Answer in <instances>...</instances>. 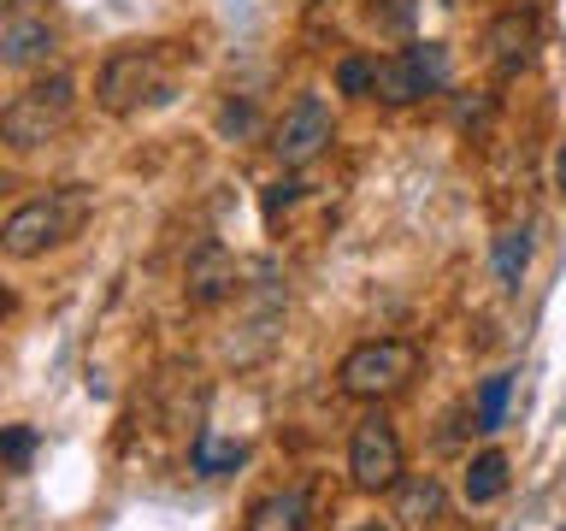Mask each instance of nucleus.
<instances>
[{
	"label": "nucleus",
	"instance_id": "nucleus-1",
	"mask_svg": "<svg viewBox=\"0 0 566 531\" xmlns=\"http://www.w3.org/2000/svg\"><path fill=\"white\" fill-rule=\"evenodd\" d=\"M88 219V195L83 189H53V195H35V201L12 207L7 225H0V248H7L12 260H35L48 254V248L71 242Z\"/></svg>",
	"mask_w": 566,
	"mask_h": 531
},
{
	"label": "nucleus",
	"instance_id": "nucleus-2",
	"mask_svg": "<svg viewBox=\"0 0 566 531\" xmlns=\"http://www.w3.org/2000/svg\"><path fill=\"white\" fill-rule=\"evenodd\" d=\"M413 372H419L413 343H401V336H371V343L343 354L336 384H343V396H354V402H389L413 384Z\"/></svg>",
	"mask_w": 566,
	"mask_h": 531
},
{
	"label": "nucleus",
	"instance_id": "nucleus-3",
	"mask_svg": "<svg viewBox=\"0 0 566 531\" xmlns=\"http://www.w3.org/2000/svg\"><path fill=\"white\" fill-rule=\"evenodd\" d=\"M71 106H77V83H71L65 71H53V77L30 83L24 95L7 101L0 136H7V148H42V142H53L71 124Z\"/></svg>",
	"mask_w": 566,
	"mask_h": 531
},
{
	"label": "nucleus",
	"instance_id": "nucleus-4",
	"mask_svg": "<svg viewBox=\"0 0 566 531\" xmlns=\"http://www.w3.org/2000/svg\"><path fill=\"white\" fill-rule=\"evenodd\" d=\"M95 95L106 113H136V106H154L171 95V60L166 48H118L113 60L101 65Z\"/></svg>",
	"mask_w": 566,
	"mask_h": 531
},
{
	"label": "nucleus",
	"instance_id": "nucleus-5",
	"mask_svg": "<svg viewBox=\"0 0 566 531\" xmlns=\"http://www.w3.org/2000/svg\"><path fill=\"white\" fill-rule=\"evenodd\" d=\"M442 88H449V48L442 42H407L401 53L378 60L371 95H378L384 106H413L424 95H442Z\"/></svg>",
	"mask_w": 566,
	"mask_h": 531
},
{
	"label": "nucleus",
	"instance_id": "nucleus-6",
	"mask_svg": "<svg viewBox=\"0 0 566 531\" xmlns=\"http://www.w3.org/2000/svg\"><path fill=\"white\" fill-rule=\"evenodd\" d=\"M348 478H354V490H366V496H384V490H396L407 478L401 431L384 414H366L360 425H354V437H348Z\"/></svg>",
	"mask_w": 566,
	"mask_h": 531
},
{
	"label": "nucleus",
	"instance_id": "nucleus-7",
	"mask_svg": "<svg viewBox=\"0 0 566 531\" xmlns=\"http://www.w3.org/2000/svg\"><path fill=\"white\" fill-rule=\"evenodd\" d=\"M331 142H336L331 106L318 101V95H295V101H290V113H283V118H277V131H272V154H277L290 171H301V166H313V159L325 154Z\"/></svg>",
	"mask_w": 566,
	"mask_h": 531
},
{
	"label": "nucleus",
	"instance_id": "nucleus-8",
	"mask_svg": "<svg viewBox=\"0 0 566 531\" xmlns=\"http://www.w3.org/2000/svg\"><path fill=\"white\" fill-rule=\"evenodd\" d=\"M237 283H242V266H237V254H230L224 242H201L189 254V266H184L189 308H219V301L237 295Z\"/></svg>",
	"mask_w": 566,
	"mask_h": 531
},
{
	"label": "nucleus",
	"instance_id": "nucleus-9",
	"mask_svg": "<svg viewBox=\"0 0 566 531\" xmlns=\"http://www.w3.org/2000/svg\"><path fill=\"white\" fill-rule=\"evenodd\" d=\"M537 48H543V24H537V12H531V7H507V12L484 30L490 65H495V71H507V77L537 60Z\"/></svg>",
	"mask_w": 566,
	"mask_h": 531
},
{
	"label": "nucleus",
	"instance_id": "nucleus-10",
	"mask_svg": "<svg viewBox=\"0 0 566 531\" xmlns=\"http://www.w3.org/2000/svg\"><path fill=\"white\" fill-rule=\"evenodd\" d=\"M53 60V24L48 18H30V12H12L0 24V65L7 71H30V65H48Z\"/></svg>",
	"mask_w": 566,
	"mask_h": 531
},
{
	"label": "nucleus",
	"instance_id": "nucleus-11",
	"mask_svg": "<svg viewBox=\"0 0 566 531\" xmlns=\"http://www.w3.org/2000/svg\"><path fill=\"white\" fill-rule=\"evenodd\" d=\"M442 508H449V490H442V478L413 472V478H401V485H396V525L424 531V525L442 520Z\"/></svg>",
	"mask_w": 566,
	"mask_h": 531
},
{
	"label": "nucleus",
	"instance_id": "nucleus-12",
	"mask_svg": "<svg viewBox=\"0 0 566 531\" xmlns=\"http://www.w3.org/2000/svg\"><path fill=\"white\" fill-rule=\"evenodd\" d=\"M313 520V508H307V490L290 485V490H272V496H260L254 508H248V525L242 531H307Z\"/></svg>",
	"mask_w": 566,
	"mask_h": 531
},
{
	"label": "nucleus",
	"instance_id": "nucleus-13",
	"mask_svg": "<svg viewBox=\"0 0 566 531\" xmlns=\"http://www.w3.org/2000/svg\"><path fill=\"white\" fill-rule=\"evenodd\" d=\"M507 396H513V372H490L484 384H478V396H472V431H484L495 437L507 425Z\"/></svg>",
	"mask_w": 566,
	"mask_h": 531
},
{
	"label": "nucleus",
	"instance_id": "nucleus-14",
	"mask_svg": "<svg viewBox=\"0 0 566 531\" xmlns=\"http://www.w3.org/2000/svg\"><path fill=\"white\" fill-rule=\"evenodd\" d=\"M242 460H248V449H242V442H230V437L201 431L189 442V472H201V478H224V472H237Z\"/></svg>",
	"mask_w": 566,
	"mask_h": 531
},
{
	"label": "nucleus",
	"instance_id": "nucleus-15",
	"mask_svg": "<svg viewBox=\"0 0 566 531\" xmlns=\"http://www.w3.org/2000/svg\"><path fill=\"white\" fill-rule=\"evenodd\" d=\"M460 490H467V502H472V508H490L495 496L507 490V455H502V449H484V455H472V467H467V485H460Z\"/></svg>",
	"mask_w": 566,
	"mask_h": 531
},
{
	"label": "nucleus",
	"instance_id": "nucleus-16",
	"mask_svg": "<svg viewBox=\"0 0 566 531\" xmlns=\"http://www.w3.org/2000/svg\"><path fill=\"white\" fill-rule=\"evenodd\" d=\"M490 260H495V283H502V290H520V278L531 266V230H502Z\"/></svg>",
	"mask_w": 566,
	"mask_h": 531
},
{
	"label": "nucleus",
	"instance_id": "nucleus-17",
	"mask_svg": "<svg viewBox=\"0 0 566 531\" xmlns=\"http://www.w3.org/2000/svg\"><path fill=\"white\" fill-rule=\"evenodd\" d=\"M371 83H378V60H366V53H348L343 65H336V88L354 101H371Z\"/></svg>",
	"mask_w": 566,
	"mask_h": 531
},
{
	"label": "nucleus",
	"instance_id": "nucleus-18",
	"mask_svg": "<svg viewBox=\"0 0 566 531\" xmlns=\"http://www.w3.org/2000/svg\"><path fill=\"white\" fill-rule=\"evenodd\" d=\"M0 455H7V472H30V460H35V425H7V431H0Z\"/></svg>",
	"mask_w": 566,
	"mask_h": 531
},
{
	"label": "nucleus",
	"instance_id": "nucleus-19",
	"mask_svg": "<svg viewBox=\"0 0 566 531\" xmlns=\"http://www.w3.org/2000/svg\"><path fill=\"white\" fill-rule=\"evenodd\" d=\"M219 131H224V136H248V131H254V113H248V101H224Z\"/></svg>",
	"mask_w": 566,
	"mask_h": 531
},
{
	"label": "nucleus",
	"instance_id": "nucleus-20",
	"mask_svg": "<svg viewBox=\"0 0 566 531\" xmlns=\"http://www.w3.org/2000/svg\"><path fill=\"white\" fill-rule=\"evenodd\" d=\"M295 195H301L295 177H283V184H272V189H265V219H277V207H290Z\"/></svg>",
	"mask_w": 566,
	"mask_h": 531
},
{
	"label": "nucleus",
	"instance_id": "nucleus-21",
	"mask_svg": "<svg viewBox=\"0 0 566 531\" xmlns=\"http://www.w3.org/2000/svg\"><path fill=\"white\" fill-rule=\"evenodd\" d=\"M555 189H560V207H566V142H560V159H555Z\"/></svg>",
	"mask_w": 566,
	"mask_h": 531
},
{
	"label": "nucleus",
	"instance_id": "nucleus-22",
	"mask_svg": "<svg viewBox=\"0 0 566 531\" xmlns=\"http://www.w3.org/2000/svg\"><path fill=\"white\" fill-rule=\"evenodd\" d=\"M354 531H401V525H389V520H366V525H354Z\"/></svg>",
	"mask_w": 566,
	"mask_h": 531
},
{
	"label": "nucleus",
	"instance_id": "nucleus-23",
	"mask_svg": "<svg viewBox=\"0 0 566 531\" xmlns=\"http://www.w3.org/2000/svg\"><path fill=\"white\" fill-rule=\"evenodd\" d=\"M35 7V0H7V12H30Z\"/></svg>",
	"mask_w": 566,
	"mask_h": 531
}]
</instances>
